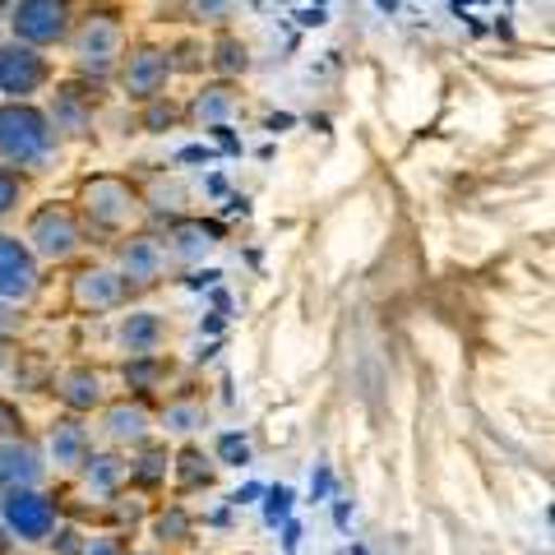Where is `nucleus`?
<instances>
[{"instance_id": "1", "label": "nucleus", "mask_w": 555, "mask_h": 555, "mask_svg": "<svg viewBox=\"0 0 555 555\" xmlns=\"http://www.w3.org/2000/svg\"><path fill=\"white\" fill-rule=\"evenodd\" d=\"M51 120L38 112V107H24V102H10V107H0V153H5L10 163H38L47 158L51 149Z\"/></svg>"}, {"instance_id": "2", "label": "nucleus", "mask_w": 555, "mask_h": 555, "mask_svg": "<svg viewBox=\"0 0 555 555\" xmlns=\"http://www.w3.org/2000/svg\"><path fill=\"white\" fill-rule=\"evenodd\" d=\"M130 208H134V195L120 177H93L83 185V214H89L93 232H120L130 222Z\"/></svg>"}, {"instance_id": "3", "label": "nucleus", "mask_w": 555, "mask_h": 555, "mask_svg": "<svg viewBox=\"0 0 555 555\" xmlns=\"http://www.w3.org/2000/svg\"><path fill=\"white\" fill-rule=\"evenodd\" d=\"M0 518H5V528L20 537V542H47L51 524H56V509H51V500H42L38 491L14 486L5 495V505H0Z\"/></svg>"}, {"instance_id": "4", "label": "nucleus", "mask_w": 555, "mask_h": 555, "mask_svg": "<svg viewBox=\"0 0 555 555\" xmlns=\"http://www.w3.org/2000/svg\"><path fill=\"white\" fill-rule=\"evenodd\" d=\"M14 33H20L28 47L61 42L69 33V0H20V10H14Z\"/></svg>"}, {"instance_id": "5", "label": "nucleus", "mask_w": 555, "mask_h": 555, "mask_svg": "<svg viewBox=\"0 0 555 555\" xmlns=\"http://www.w3.org/2000/svg\"><path fill=\"white\" fill-rule=\"evenodd\" d=\"M47 75H51L47 56H38V51H33L28 42L0 47V93L28 98V93H38V89H42Z\"/></svg>"}, {"instance_id": "6", "label": "nucleus", "mask_w": 555, "mask_h": 555, "mask_svg": "<svg viewBox=\"0 0 555 555\" xmlns=\"http://www.w3.org/2000/svg\"><path fill=\"white\" fill-rule=\"evenodd\" d=\"M28 241H33V250H38L42 259H65V255H75V246H79V228H75V218H69L65 208L47 204V208L33 214Z\"/></svg>"}, {"instance_id": "7", "label": "nucleus", "mask_w": 555, "mask_h": 555, "mask_svg": "<svg viewBox=\"0 0 555 555\" xmlns=\"http://www.w3.org/2000/svg\"><path fill=\"white\" fill-rule=\"evenodd\" d=\"M171 75V56L158 47H139L126 56V69H120V83H126V93L139 98V102H153L163 93V83Z\"/></svg>"}, {"instance_id": "8", "label": "nucleus", "mask_w": 555, "mask_h": 555, "mask_svg": "<svg viewBox=\"0 0 555 555\" xmlns=\"http://www.w3.org/2000/svg\"><path fill=\"white\" fill-rule=\"evenodd\" d=\"M116 47H120V24L112 20V14H93V20L79 28V38H75V56H79L83 69L107 75L112 61H116Z\"/></svg>"}, {"instance_id": "9", "label": "nucleus", "mask_w": 555, "mask_h": 555, "mask_svg": "<svg viewBox=\"0 0 555 555\" xmlns=\"http://www.w3.org/2000/svg\"><path fill=\"white\" fill-rule=\"evenodd\" d=\"M38 287V264L14 236H0V301H24Z\"/></svg>"}, {"instance_id": "10", "label": "nucleus", "mask_w": 555, "mask_h": 555, "mask_svg": "<svg viewBox=\"0 0 555 555\" xmlns=\"http://www.w3.org/2000/svg\"><path fill=\"white\" fill-rule=\"evenodd\" d=\"M126 301V278H116L107 269H83L75 278V306L79 310H112Z\"/></svg>"}, {"instance_id": "11", "label": "nucleus", "mask_w": 555, "mask_h": 555, "mask_svg": "<svg viewBox=\"0 0 555 555\" xmlns=\"http://www.w3.org/2000/svg\"><path fill=\"white\" fill-rule=\"evenodd\" d=\"M93 102H98V89L89 93V83H65V89L56 93V107H51V116H56V130H69V134H83L93 120Z\"/></svg>"}, {"instance_id": "12", "label": "nucleus", "mask_w": 555, "mask_h": 555, "mask_svg": "<svg viewBox=\"0 0 555 555\" xmlns=\"http://www.w3.org/2000/svg\"><path fill=\"white\" fill-rule=\"evenodd\" d=\"M120 269H126V278H134V283H153V278L163 273V246L153 236H134L120 246Z\"/></svg>"}, {"instance_id": "13", "label": "nucleus", "mask_w": 555, "mask_h": 555, "mask_svg": "<svg viewBox=\"0 0 555 555\" xmlns=\"http://www.w3.org/2000/svg\"><path fill=\"white\" fill-rule=\"evenodd\" d=\"M218 236H222L218 222H208V228L204 222H177V232H171V255L177 259H199Z\"/></svg>"}, {"instance_id": "14", "label": "nucleus", "mask_w": 555, "mask_h": 555, "mask_svg": "<svg viewBox=\"0 0 555 555\" xmlns=\"http://www.w3.org/2000/svg\"><path fill=\"white\" fill-rule=\"evenodd\" d=\"M98 398H102V379L93 375V371H69L65 379H61V403L65 408H75V412H89V408H98Z\"/></svg>"}, {"instance_id": "15", "label": "nucleus", "mask_w": 555, "mask_h": 555, "mask_svg": "<svg viewBox=\"0 0 555 555\" xmlns=\"http://www.w3.org/2000/svg\"><path fill=\"white\" fill-rule=\"evenodd\" d=\"M232 107H236V93L228 89V83H214V89H204V93L195 98L190 116H195L199 126H222V120L232 116Z\"/></svg>"}, {"instance_id": "16", "label": "nucleus", "mask_w": 555, "mask_h": 555, "mask_svg": "<svg viewBox=\"0 0 555 555\" xmlns=\"http://www.w3.org/2000/svg\"><path fill=\"white\" fill-rule=\"evenodd\" d=\"M83 449H89V430H83L79 422H56L51 426V454H56V463H83Z\"/></svg>"}, {"instance_id": "17", "label": "nucleus", "mask_w": 555, "mask_h": 555, "mask_svg": "<svg viewBox=\"0 0 555 555\" xmlns=\"http://www.w3.org/2000/svg\"><path fill=\"white\" fill-rule=\"evenodd\" d=\"M0 477H14V481H38L42 477V463L28 444H0Z\"/></svg>"}, {"instance_id": "18", "label": "nucleus", "mask_w": 555, "mask_h": 555, "mask_svg": "<svg viewBox=\"0 0 555 555\" xmlns=\"http://www.w3.org/2000/svg\"><path fill=\"white\" fill-rule=\"evenodd\" d=\"M158 338H163V320L158 315H130L126 324H120V343L130 347V352H153L158 347Z\"/></svg>"}, {"instance_id": "19", "label": "nucleus", "mask_w": 555, "mask_h": 555, "mask_svg": "<svg viewBox=\"0 0 555 555\" xmlns=\"http://www.w3.org/2000/svg\"><path fill=\"white\" fill-rule=\"evenodd\" d=\"M144 430H149V412L144 408L120 403V408L107 412V436L112 440H144Z\"/></svg>"}, {"instance_id": "20", "label": "nucleus", "mask_w": 555, "mask_h": 555, "mask_svg": "<svg viewBox=\"0 0 555 555\" xmlns=\"http://www.w3.org/2000/svg\"><path fill=\"white\" fill-rule=\"evenodd\" d=\"M83 463H89V467H83V477H89V486H93V491H102V495H112L120 473H126V463L112 459V454H98V459H83Z\"/></svg>"}, {"instance_id": "21", "label": "nucleus", "mask_w": 555, "mask_h": 555, "mask_svg": "<svg viewBox=\"0 0 555 555\" xmlns=\"http://www.w3.org/2000/svg\"><path fill=\"white\" fill-rule=\"evenodd\" d=\"M208 481H214V467L204 463L199 449H185L181 454V486L185 491H195V486H208Z\"/></svg>"}, {"instance_id": "22", "label": "nucleus", "mask_w": 555, "mask_h": 555, "mask_svg": "<svg viewBox=\"0 0 555 555\" xmlns=\"http://www.w3.org/2000/svg\"><path fill=\"white\" fill-rule=\"evenodd\" d=\"M163 422H167V430H195V426H204V412L195 403H171L163 412Z\"/></svg>"}, {"instance_id": "23", "label": "nucleus", "mask_w": 555, "mask_h": 555, "mask_svg": "<svg viewBox=\"0 0 555 555\" xmlns=\"http://www.w3.org/2000/svg\"><path fill=\"white\" fill-rule=\"evenodd\" d=\"M158 375H163V361H153L149 352H139V361H130V366H126V379L134 389H149Z\"/></svg>"}, {"instance_id": "24", "label": "nucleus", "mask_w": 555, "mask_h": 555, "mask_svg": "<svg viewBox=\"0 0 555 555\" xmlns=\"http://www.w3.org/2000/svg\"><path fill=\"white\" fill-rule=\"evenodd\" d=\"M163 473H167V454H163V449H149V454L139 459V467H134V481L139 486H153Z\"/></svg>"}, {"instance_id": "25", "label": "nucleus", "mask_w": 555, "mask_h": 555, "mask_svg": "<svg viewBox=\"0 0 555 555\" xmlns=\"http://www.w3.org/2000/svg\"><path fill=\"white\" fill-rule=\"evenodd\" d=\"M246 47H241L236 38H222L218 42V69H228V75H236V69H246Z\"/></svg>"}, {"instance_id": "26", "label": "nucleus", "mask_w": 555, "mask_h": 555, "mask_svg": "<svg viewBox=\"0 0 555 555\" xmlns=\"http://www.w3.org/2000/svg\"><path fill=\"white\" fill-rule=\"evenodd\" d=\"M292 500H297V495H292L287 491V486H278V491H269V505H264V518H269V524L278 528V524H283V518L292 514Z\"/></svg>"}, {"instance_id": "27", "label": "nucleus", "mask_w": 555, "mask_h": 555, "mask_svg": "<svg viewBox=\"0 0 555 555\" xmlns=\"http://www.w3.org/2000/svg\"><path fill=\"white\" fill-rule=\"evenodd\" d=\"M218 454H222V463L241 467V463H250V444H246V436H222L218 440Z\"/></svg>"}, {"instance_id": "28", "label": "nucleus", "mask_w": 555, "mask_h": 555, "mask_svg": "<svg viewBox=\"0 0 555 555\" xmlns=\"http://www.w3.org/2000/svg\"><path fill=\"white\" fill-rule=\"evenodd\" d=\"M185 532H190L185 509H167V514L158 518V537H163V542H177V537H185Z\"/></svg>"}, {"instance_id": "29", "label": "nucleus", "mask_w": 555, "mask_h": 555, "mask_svg": "<svg viewBox=\"0 0 555 555\" xmlns=\"http://www.w3.org/2000/svg\"><path fill=\"white\" fill-rule=\"evenodd\" d=\"M14 204H20V177H14V171H5V167H0V218H5Z\"/></svg>"}, {"instance_id": "30", "label": "nucleus", "mask_w": 555, "mask_h": 555, "mask_svg": "<svg viewBox=\"0 0 555 555\" xmlns=\"http://www.w3.org/2000/svg\"><path fill=\"white\" fill-rule=\"evenodd\" d=\"M195 5V14L204 24H218V20H228V10H232V0H190Z\"/></svg>"}, {"instance_id": "31", "label": "nucleus", "mask_w": 555, "mask_h": 555, "mask_svg": "<svg viewBox=\"0 0 555 555\" xmlns=\"http://www.w3.org/2000/svg\"><path fill=\"white\" fill-rule=\"evenodd\" d=\"M51 546H56V555H83V542L75 528H61L56 537H51Z\"/></svg>"}, {"instance_id": "32", "label": "nucleus", "mask_w": 555, "mask_h": 555, "mask_svg": "<svg viewBox=\"0 0 555 555\" xmlns=\"http://www.w3.org/2000/svg\"><path fill=\"white\" fill-rule=\"evenodd\" d=\"M83 551H89V555H126V546H120L116 537H98V542H89Z\"/></svg>"}, {"instance_id": "33", "label": "nucleus", "mask_w": 555, "mask_h": 555, "mask_svg": "<svg viewBox=\"0 0 555 555\" xmlns=\"http://www.w3.org/2000/svg\"><path fill=\"white\" fill-rule=\"evenodd\" d=\"M144 126H149V130H163V126H171V107H163V102H158V107H153V112L144 116Z\"/></svg>"}, {"instance_id": "34", "label": "nucleus", "mask_w": 555, "mask_h": 555, "mask_svg": "<svg viewBox=\"0 0 555 555\" xmlns=\"http://www.w3.org/2000/svg\"><path fill=\"white\" fill-rule=\"evenodd\" d=\"M0 430H20V412L10 403H0Z\"/></svg>"}, {"instance_id": "35", "label": "nucleus", "mask_w": 555, "mask_h": 555, "mask_svg": "<svg viewBox=\"0 0 555 555\" xmlns=\"http://www.w3.org/2000/svg\"><path fill=\"white\" fill-rule=\"evenodd\" d=\"M218 278H222L218 269H204V273H190V287H214V283H218Z\"/></svg>"}, {"instance_id": "36", "label": "nucleus", "mask_w": 555, "mask_h": 555, "mask_svg": "<svg viewBox=\"0 0 555 555\" xmlns=\"http://www.w3.org/2000/svg\"><path fill=\"white\" fill-rule=\"evenodd\" d=\"M259 491H264V486H259V481H250L246 491H236V495H232V505H250V500H255Z\"/></svg>"}, {"instance_id": "37", "label": "nucleus", "mask_w": 555, "mask_h": 555, "mask_svg": "<svg viewBox=\"0 0 555 555\" xmlns=\"http://www.w3.org/2000/svg\"><path fill=\"white\" fill-rule=\"evenodd\" d=\"M328 486H334V477H328V467H320L315 473V495H328Z\"/></svg>"}, {"instance_id": "38", "label": "nucleus", "mask_w": 555, "mask_h": 555, "mask_svg": "<svg viewBox=\"0 0 555 555\" xmlns=\"http://www.w3.org/2000/svg\"><path fill=\"white\" fill-rule=\"evenodd\" d=\"M283 546H287V551H297V546H301V528H297V524H287V537H283Z\"/></svg>"}, {"instance_id": "39", "label": "nucleus", "mask_w": 555, "mask_h": 555, "mask_svg": "<svg viewBox=\"0 0 555 555\" xmlns=\"http://www.w3.org/2000/svg\"><path fill=\"white\" fill-rule=\"evenodd\" d=\"M352 555H371V551H352Z\"/></svg>"}, {"instance_id": "40", "label": "nucleus", "mask_w": 555, "mask_h": 555, "mask_svg": "<svg viewBox=\"0 0 555 555\" xmlns=\"http://www.w3.org/2000/svg\"><path fill=\"white\" fill-rule=\"evenodd\" d=\"M0 5H5V0H0Z\"/></svg>"}]
</instances>
